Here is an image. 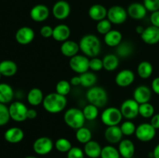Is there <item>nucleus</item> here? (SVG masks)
Segmentation results:
<instances>
[{
  "instance_id": "obj_6",
  "label": "nucleus",
  "mask_w": 159,
  "mask_h": 158,
  "mask_svg": "<svg viewBox=\"0 0 159 158\" xmlns=\"http://www.w3.org/2000/svg\"><path fill=\"white\" fill-rule=\"evenodd\" d=\"M9 111L10 118L15 122H21L27 119V107L20 101L12 102L9 106Z\"/></svg>"
},
{
  "instance_id": "obj_42",
  "label": "nucleus",
  "mask_w": 159,
  "mask_h": 158,
  "mask_svg": "<svg viewBox=\"0 0 159 158\" xmlns=\"http://www.w3.org/2000/svg\"><path fill=\"white\" fill-rule=\"evenodd\" d=\"M10 119L9 107L6 104L0 103V126L6 125Z\"/></svg>"
},
{
  "instance_id": "obj_11",
  "label": "nucleus",
  "mask_w": 159,
  "mask_h": 158,
  "mask_svg": "<svg viewBox=\"0 0 159 158\" xmlns=\"http://www.w3.org/2000/svg\"><path fill=\"white\" fill-rule=\"evenodd\" d=\"M127 11L120 6H113L108 9L107 19L115 25L123 24L127 20Z\"/></svg>"
},
{
  "instance_id": "obj_19",
  "label": "nucleus",
  "mask_w": 159,
  "mask_h": 158,
  "mask_svg": "<svg viewBox=\"0 0 159 158\" xmlns=\"http://www.w3.org/2000/svg\"><path fill=\"white\" fill-rule=\"evenodd\" d=\"M134 99L139 104L149 102L152 98V90L144 85H139L134 91Z\"/></svg>"
},
{
  "instance_id": "obj_28",
  "label": "nucleus",
  "mask_w": 159,
  "mask_h": 158,
  "mask_svg": "<svg viewBox=\"0 0 159 158\" xmlns=\"http://www.w3.org/2000/svg\"><path fill=\"white\" fill-rule=\"evenodd\" d=\"M27 102L28 103L33 106H38L40 104L43 103V91L38 88H34L29 91L27 93Z\"/></svg>"
},
{
  "instance_id": "obj_40",
  "label": "nucleus",
  "mask_w": 159,
  "mask_h": 158,
  "mask_svg": "<svg viewBox=\"0 0 159 158\" xmlns=\"http://www.w3.org/2000/svg\"><path fill=\"white\" fill-rule=\"evenodd\" d=\"M120 129L124 136H130L132 135L135 134L137 127L133 122H131L130 120H127L121 124Z\"/></svg>"
},
{
  "instance_id": "obj_38",
  "label": "nucleus",
  "mask_w": 159,
  "mask_h": 158,
  "mask_svg": "<svg viewBox=\"0 0 159 158\" xmlns=\"http://www.w3.org/2000/svg\"><path fill=\"white\" fill-rule=\"evenodd\" d=\"M54 146H55L56 150L58 152H61V153H68L72 147L69 139L64 137L57 139L56 140Z\"/></svg>"
},
{
  "instance_id": "obj_30",
  "label": "nucleus",
  "mask_w": 159,
  "mask_h": 158,
  "mask_svg": "<svg viewBox=\"0 0 159 158\" xmlns=\"http://www.w3.org/2000/svg\"><path fill=\"white\" fill-rule=\"evenodd\" d=\"M103 68L107 71H113L119 66V57L117 55L108 54L102 58Z\"/></svg>"
},
{
  "instance_id": "obj_24",
  "label": "nucleus",
  "mask_w": 159,
  "mask_h": 158,
  "mask_svg": "<svg viewBox=\"0 0 159 158\" xmlns=\"http://www.w3.org/2000/svg\"><path fill=\"white\" fill-rule=\"evenodd\" d=\"M108 9L101 4L93 5L89 9V16L96 22L104 20L107 17Z\"/></svg>"
},
{
  "instance_id": "obj_17",
  "label": "nucleus",
  "mask_w": 159,
  "mask_h": 158,
  "mask_svg": "<svg viewBox=\"0 0 159 158\" xmlns=\"http://www.w3.org/2000/svg\"><path fill=\"white\" fill-rule=\"evenodd\" d=\"M123 133L121 131L120 126L119 125H113L107 126L104 132V137L108 143L111 144L119 143L123 138Z\"/></svg>"
},
{
  "instance_id": "obj_48",
  "label": "nucleus",
  "mask_w": 159,
  "mask_h": 158,
  "mask_svg": "<svg viewBox=\"0 0 159 158\" xmlns=\"http://www.w3.org/2000/svg\"><path fill=\"white\" fill-rule=\"evenodd\" d=\"M151 124L155 129H159V113L155 114L151 118Z\"/></svg>"
},
{
  "instance_id": "obj_45",
  "label": "nucleus",
  "mask_w": 159,
  "mask_h": 158,
  "mask_svg": "<svg viewBox=\"0 0 159 158\" xmlns=\"http://www.w3.org/2000/svg\"><path fill=\"white\" fill-rule=\"evenodd\" d=\"M144 6L151 12L159 10V0H144Z\"/></svg>"
},
{
  "instance_id": "obj_44",
  "label": "nucleus",
  "mask_w": 159,
  "mask_h": 158,
  "mask_svg": "<svg viewBox=\"0 0 159 158\" xmlns=\"http://www.w3.org/2000/svg\"><path fill=\"white\" fill-rule=\"evenodd\" d=\"M85 153L84 150L78 147H71V150L67 153V158H84Z\"/></svg>"
},
{
  "instance_id": "obj_25",
  "label": "nucleus",
  "mask_w": 159,
  "mask_h": 158,
  "mask_svg": "<svg viewBox=\"0 0 159 158\" xmlns=\"http://www.w3.org/2000/svg\"><path fill=\"white\" fill-rule=\"evenodd\" d=\"M17 64L11 60H4L0 62V73L4 77H12L17 72Z\"/></svg>"
},
{
  "instance_id": "obj_18",
  "label": "nucleus",
  "mask_w": 159,
  "mask_h": 158,
  "mask_svg": "<svg viewBox=\"0 0 159 158\" xmlns=\"http://www.w3.org/2000/svg\"><path fill=\"white\" fill-rule=\"evenodd\" d=\"M127 14L133 20H140L144 19L147 15V9L144 4L140 2H133L127 9Z\"/></svg>"
},
{
  "instance_id": "obj_37",
  "label": "nucleus",
  "mask_w": 159,
  "mask_h": 158,
  "mask_svg": "<svg viewBox=\"0 0 159 158\" xmlns=\"http://www.w3.org/2000/svg\"><path fill=\"white\" fill-rule=\"evenodd\" d=\"M139 115L144 119L152 118L155 115V108L149 102L144 104H140L139 105Z\"/></svg>"
},
{
  "instance_id": "obj_5",
  "label": "nucleus",
  "mask_w": 159,
  "mask_h": 158,
  "mask_svg": "<svg viewBox=\"0 0 159 158\" xmlns=\"http://www.w3.org/2000/svg\"><path fill=\"white\" fill-rule=\"evenodd\" d=\"M123 115L120 108L116 107H109L105 108L101 114V121L107 126L118 125L121 122Z\"/></svg>"
},
{
  "instance_id": "obj_41",
  "label": "nucleus",
  "mask_w": 159,
  "mask_h": 158,
  "mask_svg": "<svg viewBox=\"0 0 159 158\" xmlns=\"http://www.w3.org/2000/svg\"><path fill=\"white\" fill-rule=\"evenodd\" d=\"M112 29V23L108 19L100 20L96 24V30L102 35H106Z\"/></svg>"
},
{
  "instance_id": "obj_14",
  "label": "nucleus",
  "mask_w": 159,
  "mask_h": 158,
  "mask_svg": "<svg viewBox=\"0 0 159 158\" xmlns=\"http://www.w3.org/2000/svg\"><path fill=\"white\" fill-rule=\"evenodd\" d=\"M50 15V10L45 5L38 4L34 6L30 12V16L34 21L41 23L48 20Z\"/></svg>"
},
{
  "instance_id": "obj_29",
  "label": "nucleus",
  "mask_w": 159,
  "mask_h": 158,
  "mask_svg": "<svg viewBox=\"0 0 159 158\" xmlns=\"http://www.w3.org/2000/svg\"><path fill=\"white\" fill-rule=\"evenodd\" d=\"M14 98V91L7 83H0V103L8 104Z\"/></svg>"
},
{
  "instance_id": "obj_51",
  "label": "nucleus",
  "mask_w": 159,
  "mask_h": 158,
  "mask_svg": "<svg viewBox=\"0 0 159 158\" xmlns=\"http://www.w3.org/2000/svg\"><path fill=\"white\" fill-rule=\"evenodd\" d=\"M37 116V112L35 109H34V108H30V109H29V108H28V111H27L28 119H35Z\"/></svg>"
},
{
  "instance_id": "obj_31",
  "label": "nucleus",
  "mask_w": 159,
  "mask_h": 158,
  "mask_svg": "<svg viewBox=\"0 0 159 158\" xmlns=\"http://www.w3.org/2000/svg\"><path fill=\"white\" fill-rule=\"evenodd\" d=\"M134 51V46L130 41H122L116 47V52L118 57L127 58L130 57Z\"/></svg>"
},
{
  "instance_id": "obj_16",
  "label": "nucleus",
  "mask_w": 159,
  "mask_h": 158,
  "mask_svg": "<svg viewBox=\"0 0 159 158\" xmlns=\"http://www.w3.org/2000/svg\"><path fill=\"white\" fill-rule=\"evenodd\" d=\"M141 38L146 44L155 45L159 43V28L154 26L144 28Z\"/></svg>"
},
{
  "instance_id": "obj_50",
  "label": "nucleus",
  "mask_w": 159,
  "mask_h": 158,
  "mask_svg": "<svg viewBox=\"0 0 159 158\" xmlns=\"http://www.w3.org/2000/svg\"><path fill=\"white\" fill-rule=\"evenodd\" d=\"M70 84L73 86H79V85H81V79L79 75L78 76H74L71 78V81H70Z\"/></svg>"
},
{
  "instance_id": "obj_35",
  "label": "nucleus",
  "mask_w": 159,
  "mask_h": 158,
  "mask_svg": "<svg viewBox=\"0 0 159 158\" xmlns=\"http://www.w3.org/2000/svg\"><path fill=\"white\" fill-rule=\"evenodd\" d=\"M82 112H83L86 120L93 121L97 119L98 116H99V108L94 105L89 104L84 107Z\"/></svg>"
},
{
  "instance_id": "obj_13",
  "label": "nucleus",
  "mask_w": 159,
  "mask_h": 158,
  "mask_svg": "<svg viewBox=\"0 0 159 158\" xmlns=\"http://www.w3.org/2000/svg\"><path fill=\"white\" fill-rule=\"evenodd\" d=\"M35 33L34 29L29 26H23L17 29L15 34V39L21 45L30 44L34 40Z\"/></svg>"
},
{
  "instance_id": "obj_3",
  "label": "nucleus",
  "mask_w": 159,
  "mask_h": 158,
  "mask_svg": "<svg viewBox=\"0 0 159 158\" xmlns=\"http://www.w3.org/2000/svg\"><path fill=\"white\" fill-rule=\"evenodd\" d=\"M86 99L89 104L96 105L98 108H102L108 102V94L103 88L94 85L87 91Z\"/></svg>"
},
{
  "instance_id": "obj_55",
  "label": "nucleus",
  "mask_w": 159,
  "mask_h": 158,
  "mask_svg": "<svg viewBox=\"0 0 159 158\" xmlns=\"http://www.w3.org/2000/svg\"><path fill=\"white\" fill-rule=\"evenodd\" d=\"M1 77H2V74H1V73H0V79H1Z\"/></svg>"
},
{
  "instance_id": "obj_46",
  "label": "nucleus",
  "mask_w": 159,
  "mask_h": 158,
  "mask_svg": "<svg viewBox=\"0 0 159 158\" xmlns=\"http://www.w3.org/2000/svg\"><path fill=\"white\" fill-rule=\"evenodd\" d=\"M53 30H54V28L51 27V26H48V25H45L40 28V36L43 38H51L53 36Z\"/></svg>"
},
{
  "instance_id": "obj_23",
  "label": "nucleus",
  "mask_w": 159,
  "mask_h": 158,
  "mask_svg": "<svg viewBox=\"0 0 159 158\" xmlns=\"http://www.w3.org/2000/svg\"><path fill=\"white\" fill-rule=\"evenodd\" d=\"M71 36V29L65 24H59L54 28L52 38L57 42H65Z\"/></svg>"
},
{
  "instance_id": "obj_32",
  "label": "nucleus",
  "mask_w": 159,
  "mask_h": 158,
  "mask_svg": "<svg viewBox=\"0 0 159 158\" xmlns=\"http://www.w3.org/2000/svg\"><path fill=\"white\" fill-rule=\"evenodd\" d=\"M137 71L141 78L148 79L152 76L153 73V66L150 62L144 60L138 64Z\"/></svg>"
},
{
  "instance_id": "obj_27",
  "label": "nucleus",
  "mask_w": 159,
  "mask_h": 158,
  "mask_svg": "<svg viewBox=\"0 0 159 158\" xmlns=\"http://www.w3.org/2000/svg\"><path fill=\"white\" fill-rule=\"evenodd\" d=\"M123 40V35L120 31L111 29L104 35V42L106 44L111 47H116Z\"/></svg>"
},
{
  "instance_id": "obj_39",
  "label": "nucleus",
  "mask_w": 159,
  "mask_h": 158,
  "mask_svg": "<svg viewBox=\"0 0 159 158\" xmlns=\"http://www.w3.org/2000/svg\"><path fill=\"white\" fill-rule=\"evenodd\" d=\"M71 84L66 80H61L57 83L55 87L56 92L61 95L66 96L71 91Z\"/></svg>"
},
{
  "instance_id": "obj_12",
  "label": "nucleus",
  "mask_w": 159,
  "mask_h": 158,
  "mask_svg": "<svg viewBox=\"0 0 159 158\" xmlns=\"http://www.w3.org/2000/svg\"><path fill=\"white\" fill-rule=\"evenodd\" d=\"M71 12V7L68 2L59 0L56 2L52 7V14L55 19L64 20L68 18Z\"/></svg>"
},
{
  "instance_id": "obj_10",
  "label": "nucleus",
  "mask_w": 159,
  "mask_h": 158,
  "mask_svg": "<svg viewBox=\"0 0 159 158\" xmlns=\"http://www.w3.org/2000/svg\"><path fill=\"white\" fill-rule=\"evenodd\" d=\"M54 147V143L51 139L47 136L37 138L33 143V150L37 155L43 156L51 153Z\"/></svg>"
},
{
  "instance_id": "obj_52",
  "label": "nucleus",
  "mask_w": 159,
  "mask_h": 158,
  "mask_svg": "<svg viewBox=\"0 0 159 158\" xmlns=\"http://www.w3.org/2000/svg\"><path fill=\"white\" fill-rule=\"evenodd\" d=\"M152 153H153V158H159V143L155 146Z\"/></svg>"
},
{
  "instance_id": "obj_53",
  "label": "nucleus",
  "mask_w": 159,
  "mask_h": 158,
  "mask_svg": "<svg viewBox=\"0 0 159 158\" xmlns=\"http://www.w3.org/2000/svg\"><path fill=\"white\" fill-rule=\"evenodd\" d=\"M144 30V28L142 26H138L136 28H135V31H136L137 33H138L139 35H141L143 33Z\"/></svg>"
},
{
  "instance_id": "obj_7",
  "label": "nucleus",
  "mask_w": 159,
  "mask_h": 158,
  "mask_svg": "<svg viewBox=\"0 0 159 158\" xmlns=\"http://www.w3.org/2000/svg\"><path fill=\"white\" fill-rule=\"evenodd\" d=\"M135 136L137 139L141 142H150L156 136V129L151 123H141L137 126Z\"/></svg>"
},
{
  "instance_id": "obj_43",
  "label": "nucleus",
  "mask_w": 159,
  "mask_h": 158,
  "mask_svg": "<svg viewBox=\"0 0 159 158\" xmlns=\"http://www.w3.org/2000/svg\"><path fill=\"white\" fill-rule=\"evenodd\" d=\"M103 68L102 60L99 57H92L89 60V69L93 71H99Z\"/></svg>"
},
{
  "instance_id": "obj_49",
  "label": "nucleus",
  "mask_w": 159,
  "mask_h": 158,
  "mask_svg": "<svg viewBox=\"0 0 159 158\" xmlns=\"http://www.w3.org/2000/svg\"><path fill=\"white\" fill-rule=\"evenodd\" d=\"M152 89L155 94L159 95V77H155L152 81Z\"/></svg>"
},
{
  "instance_id": "obj_54",
  "label": "nucleus",
  "mask_w": 159,
  "mask_h": 158,
  "mask_svg": "<svg viewBox=\"0 0 159 158\" xmlns=\"http://www.w3.org/2000/svg\"><path fill=\"white\" fill-rule=\"evenodd\" d=\"M24 158H37V156H27Z\"/></svg>"
},
{
  "instance_id": "obj_15",
  "label": "nucleus",
  "mask_w": 159,
  "mask_h": 158,
  "mask_svg": "<svg viewBox=\"0 0 159 158\" xmlns=\"http://www.w3.org/2000/svg\"><path fill=\"white\" fill-rule=\"evenodd\" d=\"M135 79V74L131 70L124 69L117 73L115 77V82L121 88H127L132 85Z\"/></svg>"
},
{
  "instance_id": "obj_36",
  "label": "nucleus",
  "mask_w": 159,
  "mask_h": 158,
  "mask_svg": "<svg viewBox=\"0 0 159 158\" xmlns=\"http://www.w3.org/2000/svg\"><path fill=\"white\" fill-rule=\"evenodd\" d=\"M118 149L113 146L107 145L102 148L100 158H120Z\"/></svg>"
},
{
  "instance_id": "obj_2",
  "label": "nucleus",
  "mask_w": 159,
  "mask_h": 158,
  "mask_svg": "<svg viewBox=\"0 0 159 158\" xmlns=\"http://www.w3.org/2000/svg\"><path fill=\"white\" fill-rule=\"evenodd\" d=\"M42 104L45 111L51 114H57L63 111L66 107V96L57 92L50 93L45 96Z\"/></svg>"
},
{
  "instance_id": "obj_1",
  "label": "nucleus",
  "mask_w": 159,
  "mask_h": 158,
  "mask_svg": "<svg viewBox=\"0 0 159 158\" xmlns=\"http://www.w3.org/2000/svg\"><path fill=\"white\" fill-rule=\"evenodd\" d=\"M80 50L86 57H96L101 51V42L97 36L86 34L81 38L79 43Z\"/></svg>"
},
{
  "instance_id": "obj_22",
  "label": "nucleus",
  "mask_w": 159,
  "mask_h": 158,
  "mask_svg": "<svg viewBox=\"0 0 159 158\" xmlns=\"http://www.w3.org/2000/svg\"><path fill=\"white\" fill-rule=\"evenodd\" d=\"M80 50L79 44L75 41L68 40L63 42L61 45V52L65 57H71L77 55L79 51Z\"/></svg>"
},
{
  "instance_id": "obj_20",
  "label": "nucleus",
  "mask_w": 159,
  "mask_h": 158,
  "mask_svg": "<svg viewBox=\"0 0 159 158\" xmlns=\"http://www.w3.org/2000/svg\"><path fill=\"white\" fill-rule=\"evenodd\" d=\"M24 138V132L20 127H11L4 133V139L9 143L16 144L21 142Z\"/></svg>"
},
{
  "instance_id": "obj_26",
  "label": "nucleus",
  "mask_w": 159,
  "mask_h": 158,
  "mask_svg": "<svg viewBox=\"0 0 159 158\" xmlns=\"http://www.w3.org/2000/svg\"><path fill=\"white\" fill-rule=\"evenodd\" d=\"M84 153L89 158H99L100 157L102 147L100 144L95 140H90L85 144L84 147Z\"/></svg>"
},
{
  "instance_id": "obj_8",
  "label": "nucleus",
  "mask_w": 159,
  "mask_h": 158,
  "mask_svg": "<svg viewBox=\"0 0 159 158\" xmlns=\"http://www.w3.org/2000/svg\"><path fill=\"white\" fill-rule=\"evenodd\" d=\"M69 66L74 72L83 74L89 70V59L85 55L77 54L70 58Z\"/></svg>"
},
{
  "instance_id": "obj_33",
  "label": "nucleus",
  "mask_w": 159,
  "mask_h": 158,
  "mask_svg": "<svg viewBox=\"0 0 159 158\" xmlns=\"http://www.w3.org/2000/svg\"><path fill=\"white\" fill-rule=\"evenodd\" d=\"M92 132L89 128L82 126L78 129L75 133V138L80 143L85 144L92 140Z\"/></svg>"
},
{
  "instance_id": "obj_47",
  "label": "nucleus",
  "mask_w": 159,
  "mask_h": 158,
  "mask_svg": "<svg viewBox=\"0 0 159 158\" xmlns=\"http://www.w3.org/2000/svg\"><path fill=\"white\" fill-rule=\"evenodd\" d=\"M150 21L152 26L159 28V10L152 12L150 16Z\"/></svg>"
},
{
  "instance_id": "obj_34",
  "label": "nucleus",
  "mask_w": 159,
  "mask_h": 158,
  "mask_svg": "<svg viewBox=\"0 0 159 158\" xmlns=\"http://www.w3.org/2000/svg\"><path fill=\"white\" fill-rule=\"evenodd\" d=\"M79 77L81 79V85H82L84 88H89L94 86L97 81L96 74L90 71H86L83 74H79Z\"/></svg>"
},
{
  "instance_id": "obj_21",
  "label": "nucleus",
  "mask_w": 159,
  "mask_h": 158,
  "mask_svg": "<svg viewBox=\"0 0 159 158\" xmlns=\"http://www.w3.org/2000/svg\"><path fill=\"white\" fill-rule=\"evenodd\" d=\"M118 150L122 157L132 158L135 153V146L130 139H124L119 143Z\"/></svg>"
},
{
  "instance_id": "obj_9",
  "label": "nucleus",
  "mask_w": 159,
  "mask_h": 158,
  "mask_svg": "<svg viewBox=\"0 0 159 158\" xmlns=\"http://www.w3.org/2000/svg\"><path fill=\"white\" fill-rule=\"evenodd\" d=\"M139 105L134 99H129L123 102L120 106V111L125 119L131 120L138 117L139 115Z\"/></svg>"
},
{
  "instance_id": "obj_4",
  "label": "nucleus",
  "mask_w": 159,
  "mask_h": 158,
  "mask_svg": "<svg viewBox=\"0 0 159 158\" xmlns=\"http://www.w3.org/2000/svg\"><path fill=\"white\" fill-rule=\"evenodd\" d=\"M82 110L77 108H70L64 115V122L67 125L73 129H76L84 126L85 122Z\"/></svg>"
}]
</instances>
